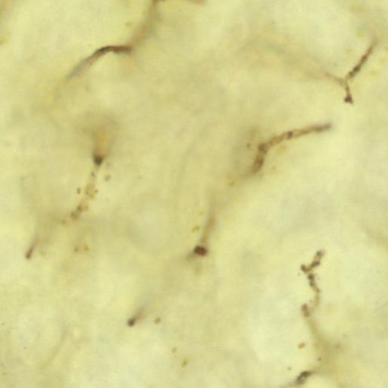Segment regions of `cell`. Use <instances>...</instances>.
<instances>
[{"instance_id":"1","label":"cell","mask_w":388,"mask_h":388,"mask_svg":"<svg viewBox=\"0 0 388 388\" xmlns=\"http://www.w3.org/2000/svg\"><path fill=\"white\" fill-rule=\"evenodd\" d=\"M371 50H372V48H371V49H369V50L368 51V52H367L366 54H365V55H364L363 57H362V60H361L360 62H359V64H358L357 66H356V68H355L354 69H353V71H352L351 73L350 74V75H349V77L350 78H353V77H354L355 75H356V74L358 73V72H359V70H360L361 68H362V66H363V63H365V61H366V60L368 59V55L371 54Z\"/></svg>"},{"instance_id":"2","label":"cell","mask_w":388,"mask_h":388,"mask_svg":"<svg viewBox=\"0 0 388 388\" xmlns=\"http://www.w3.org/2000/svg\"><path fill=\"white\" fill-rule=\"evenodd\" d=\"M154 1H155V0H154Z\"/></svg>"}]
</instances>
